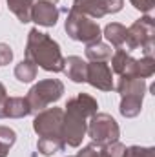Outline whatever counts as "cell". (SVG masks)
I'll return each instance as SVG.
<instances>
[{"label": "cell", "mask_w": 155, "mask_h": 157, "mask_svg": "<svg viewBox=\"0 0 155 157\" xmlns=\"http://www.w3.org/2000/svg\"><path fill=\"white\" fill-rule=\"evenodd\" d=\"M29 112L31 110H29L28 101H24V99H9V101H6L2 117H22V115H28Z\"/></svg>", "instance_id": "cell-9"}, {"label": "cell", "mask_w": 155, "mask_h": 157, "mask_svg": "<svg viewBox=\"0 0 155 157\" xmlns=\"http://www.w3.org/2000/svg\"><path fill=\"white\" fill-rule=\"evenodd\" d=\"M135 4L137 9H142V11H150L152 6H153V0H131Z\"/></svg>", "instance_id": "cell-15"}, {"label": "cell", "mask_w": 155, "mask_h": 157, "mask_svg": "<svg viewBox=\"0 0 155 157\" xmlns=\"http://www.w3.org/2000/svg\"><path fill=\"white\" fill-rule=\"evenodd\" d=\"M15 143V132L9 128H0V157L7 155V150Z\"/></svg>", "instance_id": "cell-13"}, {"label": "cell", "mask_w": 155, "mask_h": 157, "mask_svg": "<svg viewBox=\"0 0 155 157\" xmlns=\"http://www.w3.org/2000/svg\"><path fill=\"white\" fill-rule=\"evenodd\" d=\"M11 57H13L11 48H9V46H6V44H0V66L7 64V62L11 60Z\"/></svg>", "instance_id": "cell-14"}, {"label": "cell", "mask_w": 155, "mask_h": 157, "mask_svg": "<svg viewBox=\"0 0 155 157\" xmlns=\"http://www.w3.org/2000/svg\"><path fill=\"white\" fill-rule=\"evenodd\" d=\"M97 108V102L88 97V95H78L77 99L68 102V113H66V122L62 128V137L68 144L77 146L84 135L86 130V115L93 113Z\"/></svg>", "instance_id": "cell-1"}, {"label": "cell", "mask_w": 155, "mask_h": 157, "mask_svg": "<svg viewBox=\"0 0 155 157\" xmlns=\"http://www.w3.org/2000/svg\"><path fill=\"white\" fill-rule=\"evenodd\" d=\"M57 17H59V11H57L55 4H51V2H42L31 11V18L42 26H55Z\"/></svg>", "instance_id": "cell-7"}, {"label": "cell", "mask_w": 155, "mask_h": 157, "mask_svg": "<svg viewBox=\"0 0 155 157\" xmlns=\"http://www.w3.org/2000/svg\"><path fill=\"white\" fill-rule=\"evenodd\" d=\"M62 84L59 80H44L40 82L39 86H35L31 91H29V97L26 99L28 104H29V110H42L47 102H53L57 101L60 95H62Z\"/></svg>", "instance_id": "cell-3"}, {"label": "cell", "mask_w": 155, "mask_h": 157, "mask_svg": "<svg viewBox=\"0 0 155 157\" xmlns=\"http://www.w3.org/2000/svg\"><path fill=\"white\" fill-rule=\"evenodd\" d=\"M106 37L112 40L115 46H120V44H124V42H126L128 31H126L122 26H119V24H112V26H108V28H106Z\"/></svg>", "instance_id": "cell-12"}, {"label": "cell", "mask_w": 155, "mask_h": 157, "mask_svg": "<svg viewBox=\"0 0 155 157\" xmlns=\"http://www.w3.org/2000/svg\"><path fill=\"white\" fill-rule=\"evenodd\" d=\"M6 101H7V97H6V90H4V86L0 84V117H2V112H4Z\"/></svg>", "instance_id": "cell-16"}, {"label": "cell", "mask_w": 155, "mask_h": 157, "mask_svg": "<svg viewBox=\"0 0 155 157\" xmlns=\"http://www.w3.org/2000/svg\"><path fill=\"white\" fill-rule=\"evenodd\" d=\"M9 7L13 9V13L20 18V22H29L31 18V0H7Z\"/></svg>", "instance_id": "cell-10"}, {"label": "cell", "mask_w": 155, "mask_h": 157, "mask_svg": "<svg viewBox=\"0 0 155 157\" xmlns=\"http://www.w3.org/2000/svg\"><path fill=\"white\" fill-rule=\"evenodd\" d=\"M66 73L75 82H84L86 80V73H88V66H86V62H82V59L70 57L66 60Z\"/></svg>", "instance_id": "cell-8"}, {"label": "cell", "mask_w": 155, "mask_h": 157, "mask_svg": "<svg viewBox=\"0 0 155 157\" xmlns=\"http://www.w3.org/2000/svg\"><path fill=\"white\" fill-rule=\"evenodd\" d=\"M35 73H37V68H35V64H33L31 60L20 62V64L17 66V70H15L17 78L22 80V82H29V80H33V78H35Z\"/></svg>", "instance_id": "cell-11"}, {"label": "cell", "mask_w": 155, "mask_h": 157, "mask_svg": "<svg viewBox=\"0 0 155 157\" xmlns=\"http://www.w3.org/2000/svg\"><path fill=\"white\" fill-rule=\"evenodd\" d=\"M66 29L71 35V39L75 40H84V42H97L99 40V26L88 18H84L82 15H78L75 11L70 13V18L66 20Z\"/></svg>", "instance_id": "cell-4"}, {"label": "cell", "mask_w": 155, "mask_h": 157, "mask_svg": "<svg viewBox=\"0 0 155 157\" xmlns=\"http://www.w3.org/2000/svg\"><path fill=\"white\" fill-rule=\"evenodd\" d=\"M86 78H89V82L100 90H112V71L108 70L106 64L102 62H95V64H89L88 66V73Z\"/></svg>", "instance_id": "cell-6"}, {"label": "cell", "mask_w": 155, "mask_h": 157, "mask_svg": "<svg viewBox=\"0 0 155 157\" xmlns=\"http://www.w3.org/2000/svg\"><path fill=\"white\" fill-rule=\"evenodd\" d=\"M89 135L99 144H110V143H115L117 137H119V126L110 115L100 113V115L93 117V121H91Z\"/></svg>", "instance_id": "cell-5"}, {"label": "cell", "mask_w": 155, "mask_h": 157, "mask_svg": "<svg viewBox=\"0 0 155 157\" xmlns=\"http://www.w3.org/2000/svg\"><path fill=\"white\" fill-rule=\"evenodd\" d=\"M29 35L31 37L28 44V57L47 71H60L64 68V60L60 57L57 42H53L44 33H39L37 29H33Z\"/></svg>", "instance_id": "cell-2"}]
</instances>
